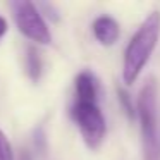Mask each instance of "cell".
<instances>
[{"label":"cell","mask_w":160,"mask_h":160,"mask_svg":"<svg viewBox=\"0 0 160 160\" xmlns=\"http://www.w3.org/2000/svg\"><path fill=\"white\" fill-rule=\"evenodd\" d=\"M160 38V12L153 11L143 19L136 33L131 36L128 47L124 50L122 60V81L126 86L136 83L141 71L148 64L157 42Z\"/></svg>","instance_id":"obj_1"},{"label":"cell","mask_w":160,"mask_h":160,"mask_svg":"<svg viewBox=\"0 0 160 160\" xmlns=\"http://www.w3.org/2000/svg\"><path fill=\"white\" fill-rule=\"evenodd\" d=\"M136 115L141 131L143 160H160L158 138H157V83L148 79L141 88L136 102Z\"/></svg>","instance_id":"obj_2"},{"label":"cell","mask_w":160,"mask_h":160,"mask_svg":"<svg viewBox=\"0 0 160 160\" xmlns=\"http://www.w3.org/2000/svg\"><path fill=\"white\" fill-rule=\"evenodd\" d=\"M71 115L81 132L84 145L90 150L100 148L107 134V124L98 102H72Z\"/></svg>","instance_id":"obj_3"},{"label":"cell","mask_w":160,"mask_h":160,"mask_svg":"<svg viewBox=\"0 0 160 160\" xmlns=\"http://www.w3.org/2000/svg\"><path fill=\"white\" fill-rule=\"evenodd\" d=\"M11 9L18 29L28 40L35 42L36 45H50L52 43V33L33 2L16 0V2H11Z\"/></svg>","instance_id":"obj_4"},{"label":"cell","mask_w":160,"mask_h":160,"mask_svg":"<svg viewBox=\"0 0 160 160\" xmlns=\"http://www.w3.org/2000/svg\"><path fill=\"white\" fill-rule=\"evenodd\" d=\"M91 31H93V36L97 38V42L105 47L114 45L119 40V36H121L119 22L114 18H110V16H100V18H97L93 21V24H91Z\"/></svg>","instance_id":"obj_5"},{"label":"cell","mask_w":160,"mask_h":160,"mask_svg":"<svg viewBox=\"0 0 160 160\" xmlns=\"http://www.w3.org/2000/svg\"><path fill=\"white\" fill-rule=\"evenodd\" d=\"M74 100L98 102V81L90 71H81L74 79Z\"/></svg>","instance_id":"obj_6"},{"label":"cell","mask_w":160,"mask_h":160,"mask_svg":"<svg viewBox=\"0 0 160 160\" xmlns=\"http://www.w3.org/2000/svg\"><path fill=\"white\" fill-rule=\"evenodd\" d=\"M26 71L33 81H38L42 76V59L35 47H29L26 52Z\"/></svg>","instance_id":"obj_7"},{"label":"cell","mask_w":160,"mask_h":160,"mask_svg":"<svg viewBox=\"0 0 160 160\" xmlns=\"http://www.w3.org/2000/svg\"><path fill=\"white\" fill-rule=\"evenodd\" d=\"M117 98H119V103L122 105V108H124L126 115H128L129 119H132L136 115V110H134V107H132V102H131L129 93L124 90V88H117Z\"/></svg>","instance_id":"obj_8"},{"label":"cell","mask_w":160,"mask_h":160,"mask_svg":"<svg viewBox=\"0 0 160 160\" xmlns=\"http://www.w3.org/2000/svg\"><path fill=\"white\" fill-rule=\"evenodd\" d=\"M0 160H14L12 145L2 129H0Z\"/></svg>","instance_id":"obj_9"},{"label":"cell","mask_w":160,"mask_h":160,"mask_svg":"<svg viewBox=\"0 0 160 160\" xmlns=\"http://www.w3.org/2000/svg\"><path fill=\"white\" fill-rule=\"evenodd\" d=\"M7 29H9L7 21H5V18H2V16H0V40H2V36L7 33Z\"/></svg>","instance_id":"obj_10"},{"label":"cell","mask_w":160,"mask_h":160,"mask_svg":"<svg viewBox=\"0 0 160 160\" xmlns=\"http://www.w3.org/2000/svg\"><path fill=\"white\" fill-rule=\"evenodd\" d=\"M19 160H31V157H29V153H28V152H22V153H21V157H19Z\"/></svg>","instance_id":"obj_11"}]
</instances>
